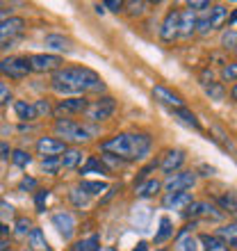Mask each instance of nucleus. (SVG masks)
Returning <instances> with one entry per match:
<instances>
[{
	"instance_id": "obj_30",
	"label": "nucleus",
	"mask_w": 237,
	"mask_h": 251,
	"mask_svg": "<svg viewBox=\"0 0 237 251\" xmlns=\"http://www.w3.org/2000/svg\"><path fill=\"white\" fill-rule=\"evenodd\" d=\"M94 172H100V174H107V167L100 162L96 155H89L85 160V165H80V174L85 176V174H94Z\"/></svg>"
},
{
	"instance_id": "obj_38",
	"label": "nucleus",
	"mask_w": 237,
	"mask_h": 251,
	"mask_svg": "<svg viewBox=\"0 0 237 251\" xmlns=\"http://www.w3.org/2000/svg\"><path fill=\"white\" fill-rule=\"evenodd\" d=\"M69 199H71V203L75 205V208H85V205L89 203V197H87L80 187H73V190L69 192Z\"/></svg>"
},
{
	"instance_id": "obj_42",
	"label": "nucleus",
	"mask_w": 237,
	"mask_h": 251,
	"mask_svg": "<svg viewBox=\"0 0 237 251\" xmlns=\"http://www.w3.org/2000/svg\"><path fill=\"white\" fill-rule=\"evenodd\" d=\"M50 197V190H39L34 194V205H37V212H46V201Z\"/></svg>"
},
{
	"instance_id": "obj_15",
	"label": "nucleus",
	"mask_w": 237,
	"mask_h": 251,
	"mask_svg": "<svg viewBox=\"0 0 237 251\" xmlns=\"http://www.w3.org/2000/svg\"><path fill=\"white\" fill-rule=\"evenodd\" d=\"M178 23H180V12L178 9H169L160 27V37L162 41H173L178 37Z\"/></svg>"
},
{
	"instance_id": "obj_20",
	"label": "nucleus",
	"mask_w": 237,
	"mask_h": 251,
	"mask_svg": "<svg viewBox=\"0 0 237 251\" xmlns=\"http://www.w3.org/2000/svg\"><path fill=\"white\" fill-rule=\"evenodd\" d=\"M226 23H228V9L224 5H212L210 7V32L224 27Z\"/></svg>"
},
{
	"instance_id": "obj_40",
	"label": "nucleus",
	"mask_w": 237,
	"mask_h": 251,
	"mask_svg": "<svg viewBox=\"0 0 237 251\" xmlns=\"http://www.w3.org/2000/svg\"><path fill=\"white\" fill-rule=\"evenodd\" d=\"M41 169L46 174H50V176H57V172L62 169V165H59V155H53V158H44V162H41Z\"/></svg>"
},
{
	"instance_id": "obj_13",
	"label": "nucleus",
	"mask_w": 237,
	"mask_h": 251,
	"mask_svg": "<svg viewBox=\"0 0 237 251\" xmlns=\"http://www.w3.org/2000/svg\"><path fill=\"white\" fill-rule=\"evenodd\" d=\"M34 149H37L41 158H53V155H59V153L66 151V144L57 137H39Z\"/></svg>"
},
{
	"instance_id": "obj_55",
	"label": "nucleus",
	"mask_w": 237,
	"mask_h": 251,
	"mask_svg": "<svg viewBox=\"0 0 237 251\" xmlns=\"http://www.w3.org/2000/svg\"><path fill=\"white\" fill-rule=\"evenodd\" d=\"M98 251H117V249H114V247H100Z\"/></svg>"
},
{
	"instance_id": "obj_22",
	"label": "nucleus",
	"mask_w": 237,
	"mask_h": 251,
	"mask_svg": "<svg viewBox=\"0 0 237 251\" xmlns=\"http://www.w3.org/2000/svg\"><path fill=\"white\" fill-rule=\"evenodd\" d=\"M14 112L21 121H37V112H34V105L27 103V100H14Z\"/></svg>"
},
{
	"instance_id": "obj_35",
	"label": "nucleus",
	"mask_w": 237,
	"mask_h": 251,
	"mask_svg": "<svg viewBox=\"0 0 237 251\" xmlns=\"http://www.w3.org/2000/svg\"><path fill=\"white\" fill-rule=\"evenodd\" d=\"M203 87H205V94H208L212 100H224L226 99V89L221 82H203Z\"/></svg>"
},
{
	"instance_id": "obj_19",
	"label": "nucleus",
	"mask_w": 237,
	"mask_h": 251,
	"mask_svg": "<svg viewBox=\"0 0 237 251\" xmlns=\"http://www.w3.org/2000/svg\"><path fill=\"white\" fill-rule=\"evenodd\" d=\"M160 190H162V183H160L158 178H146L135 185V194H137L139 199H151V197H155Z\"/></svg>"
},
{
	"instance_id": "obj_14",
	"label": "nucleus",
	"mask_w": 237,
	"mask_h": 251,
	"mask_svg": "<svg viewBox=\"0 0 237 251\" xmlns=\"http://www.w3.org/2000/svg\"><path fill=\"white\" fill-rule=\"evenodd\" d=\"M153 99L158 100V103H162V105L171 107V110H176V107H185V100L180 99L176 92H171L169 87H165V85L153 87Z\"/></svg>"
},
{
	"instance_id": "obj_57",
	"label": "nucleus",
	"mask_w": 237,
	"mask_h": 251,
	"mask_svg": "<svg viewBox=\"0 0 237 251\" xmlns=\"http://www.w3.org/2000/svg\"><path fill=\"white\" fill-rule=\"evenodd\" d=\"M0 9H2V2H0Z\"/></svg>"
},
{
	"instance_id": "obj_46",
	"label": "nucleus",
	"mask_w": 237,
	"mask_h": 251,
	"mask_svg": "<svg viewBox=\"0 0 237 251\" xmlns=\"http://www.w3.org/2000/svg\"><path fill=\"white\" fill-rule=\"evenodd\" d=\"M123 7H125L123 0H107V2H103V9H110V12H114V14L123 12Z\"/></svg>"
},
{
	"instance_id": "obj_52",
	"label": "nucleus",
	"mask_w": 237,
	"mask_h": 251,
	"mask_svg": "<svg viewBox=\"0 0 237 251\" xmlns=\"http://www.w3.org/2000/svg\"><path fill=\"white\" fill-rule=\"evenodd\" d=\"M231 99H233V100H237V82H235V87L231 89Z\"/></svg>"
},
{
	"instance_id": "obj_49",
	"label": "nucleus",
	"mask_w": 237,
	"mask_h": 251,
	"mask_svg": "<svg viewBox=\"0 0 237 251\" xmlns=\"http://www.w3.org/2000/svg\"><path fill=\"white\" fill-rule=\"evenodd\" d=\"M198 172H203L201 176H214V172H217V169H214V167H210V165H201V167H198Z\"/></svg>"
},
{
	"instance_id": "obj_10",
	"label": "nucleus",
	"mask_w": 237,
	"mask_h": 251,
	"mask_svg": "<svg viewBox=\"0 0 237 251\" xmlns=\"http://www.w3.org/2000/svg\"><path fill=\"white\" fill-rule=\"evenodd\" d=\"M183 217L185 219H198V217H208V219H219L221 212H217V208L210 203V201H194L191 205H187L183 210Z\"/></svg>"
},
{
	"instance_id": "obj_41",
	"label": "nucleus",
	"mask_w": 237,
	"mask_h": 251,
	"mask_svg": "<svg viewBox=\"0 0 237 251\" xmlns=\"http://www.w3.org/2000/svg\"><path fill=\"white\" fill-rule=\"evenodd\" d=\"M176 251H198L196 249V240L191 238V235L176 238Z\"/></svg>"
},
{
	"instance_id": "obj_54",
	"label": "nucleus",
	"mask_w": 237,
	"mask_h": 251,
	"mask_svg": "<svg viewBox=\"0 0 237 251\" xmlns=\"http://www.w3.org/2000/svg\"><path fill=\"white\" fill-rule=\"evenodd\" d=\"M0 251H7V242H5V240H0Z\"/></svg>"
},
{
	"instance_id": "obj_7",
	"label": "nucleus",
	"mask_w": 237,
	"mask_h": 251,
	"mask_svg": "<svg viewBox=\"0 0 237 251\" xmlns=\"http://www.w3.org/2000/svg\"><path fill=\"white\" fill-rule=\"evenodd\" d=\"M27 62H30V69L37 73H46V71H57V69H62V64H64V60L59 57V55H46V53H37V55H30L27 57Z\"/></svg>"
},
{
	"instance_id": "obj_50",
	"label": "nucleus",
	"mask_w": 237,
	"mask_h": 251,
	"mask_svg": "<svg viewBox=\"0 0 237 251\" xmlns=\"http://www.w3.org/2000/svg\"><path fill=\"white\" fill-rule=\"evenodd\" d=\"M235 23H237V9L228 14V25H235Z\"/></svg>"
},
{
	"instance_id": "obj_31",
	"label": "nucleus",
	"mask_w": 237,
	"mask_h": 251,
	"mask_svg": "<svg viewBox=\"0 0 237 251\" xmlns=\"http://www.w3.org/2000/svg\"><path fill=\"white\" fill-rule=\"evenodd\" d=\"M217 235L221 240H226V242H228V247H237V222L221 226V228L217 231Z\"/></svg>"
},
{
	"instance_id": "obj_18",
	"label": "nucleus",
	"mask_w": 237,
	"mask_h": 251,
	"mask_svg": "<svg viewBox=\"0 0 237 251\" xmlns=\"http://www.w3.org/2000/svg\"><path fill=\"white\" fill-rule=\"evenodd\" d=\"M44 44H46V48L55 50V53H71L73 50V41L69 39V37H64V34H57V32L46 34Z\"/></svg>"
},
{
	"instance_id": "obj_56",
	"label": "nucleus",
	"mask_w": 237,
	"mask_h": 251,
	"mask_svg": "<svg viewBox=\"0 0 237 251\" xmlns=\"http://www.w3.org/2000/svg\"><path fill=\"white\" fill-rule=\"evenodd\" d=\"M23 251H32V249H30V247H27V249H23Z\"/></svg>"
},
{
	"instance_id": "obj_29",
	"label": "nucleus",
	"mask_w": 237,
	"mask_h": 251,
	"mask_svg": "<svg viewBox=\"0 0 237 251\" xmlns=\"http://www.w3.org/2000/svg\"><path fill=\"white\" fill-rule=\"evenodd\" d=\"M80 190L85 192L87 197H98L107 190V185L103 180H80Z\"/></svg>"
},
{
	"instance_id": "obj_43",
	"label": "nucleus",
	"mask_w": 237,
	"mask_h": 251,
	"mask_svg": "<svg viewBox=\"0 0 237 251\" xmlns=\"http://www.w3.org/2000/svg\"><path fill=\"white\" fill-rule=\"evenodd\" d=\"M9 100H12V89H9V85H7L5 80L0 78V105H5Z\"/></svg>"
},
{
	"instance_id": "obj_32",
	"label": "nucleus",
	"mask_w": 237,
	"mask_h": 251,
	"mask_svg": "<svg viewBox=\"0 0 237 251\" xmlns=\"http://www.w3.org/2000/svg\"><path fill=\"white\" fill-rule=\"evenodd\" d=\"M32 219L30 217H16L14 219V235L16 238H25V235H30V231H32Z\"/></svg>"
},
{
	"instance_id": "obj_53",
	"label": "nucleus",
	"mask_w": 237,
	"mask_h": 251,
	"mask_svg": "<svg viewBox=\"0 0 237 251\" xmlns=\"http://www.w3.org/2000/svg\"><path fill=\"white\" fill-rule=\"evenodd\" d=\"M7 19V9H0V23Z\"/></svg>"
},
{
	"instance_id": "obj_1",
	"label": "nucleus",
	"mask_w": 237,
	"mask_h": 251,
	"mask_svg": "<svg viewBox=\"0 0 237 251\" xmlns=\"http://www.w3.org/2000/svg\"><path fill=\"white\" fill-rule=\"evenodd\" d=\"M53 92L62 96H85L87 92H103L105 85L96 71L87 66H62L50 75Z\"/></svg>"
},
{
	"instance_id": "obj_58",
	"label": "nucleus",
	"mask_w": 237,
	"mask_h": 251,
	"mask_svg": "<svg viewBox=\"0 0 237 251\" xmlns=\"http://www.w3.org/2000/svg\"><path fill=\"white\" fill-rule=\"evenodd\" d=\"M158 251H162V249H158Z\"/></svg>"
},
{
	"instance_id": "obj_44",
	"label": "nucleus",
	"mask_w": 237,
	"mask_h": 251,
	"mask_svg": "<svg viewBox=\"0 0 237 251\" xmlns=\"http://www.w3.org/2000/svg\"><path fill=\"white\" fill-rule=\"evenodd\" d=\"M210 2L208 0H194V2H187V9H191V12L196 14V12H208L210 9Z\"/></svg>"
},
{
	"instance_id": "obj_23",
	"label": "nucleus",
	"mask_w": 237,
	"mask_h": 251,
	"mask_svg": "<svg viewBox=\"0 0 237 251\" xmlns=\"http://www.w3.org/2000/svg\"><path fill=\"white\" fill-rule=\"evenodd\" d=\"M27 240H30V249L32 251H50V245H48V240H46V233L41 231V228H37V226L30 231Z\"/></svg>"
},
{
	"instance_id": "obj_9",
	"label": "nucleus",
	"mask_w": 237,
	"mask_h": 251,
	"mask_svg": "<svg viewBox=\"0 0 237 251\" xmlns=\"http://www.w3.org/2000/svg\"><path fill=\"white\" fill-rule=\"evenodd\" d=\"M196 185V174L194 172H176L165 180L166 192H187Z\"/></svg>"
},
{
	"instance_id": "obj_34",
	"label": "nucleus",
	"mask_w": 237,
	"mask_h": 251,
	"mask_svg": "<svg viewBox=\"0 0 237 251\" xmlns=\"http://www.w3.org/2000/svg\"><path fill=\"white\" fill-rule=\"evenodd\" d=\"M9 160H12L14 167H19V169H25V167L32 162V155H30L27 151H23V149H14V151H12V158H9Z\"/></svg>"
},
{
	"instance_id": "obj_27",
	"label": "nucleus",
	"mask_w": 237,
	"mask_h": 251,
	"mask_svg": "<svg viewBox=\"0 0 237 251\" xmlns=\"http://www.w3.org/2000/svg\"><path fill=\"white\" fill-rule=\"evenodd\" d=\"M173 235V224H171V219L169 217H162L160 219V228L158 233H155V238H153V242L155 245H162V242H166V240Z\"/></svg>"
},
{
	"instance_id": "obj_21",
	"label": "nucleus",
	"mask_w": 237,
	"mask_h": 251,
	"mask_svg": "<svg viewBox=\"0 0 237 251\" xmlns=\"http://www.w3.org/2000/svg\"><path fill=\"white\" fill-rule=\"evenodd\" d=\"M59 165H62V169H73V167L82 165V151L75 149V146H71V149L66 146L64 155L59 158Z\"/></svg>"
},
{
	"instance_id": "obj_2",
	"label": "nucleus",
	"mask_w": 237,
	"mask_h": 251,
	"mask_svg": "<svg viewBox=\"0 0 237 251\" xmlns=\"http://www.w3.org/2000/svg\"><path fill=\"white\" fill-rule=\"evenodd\" d=\"M100 151L118 160H142L151 151V137L146 132H118L100 142Z\"/></svg>"
},
{
	"instance_id": "obj_36",
	"label": "nucleus",
	"mask_w": 237,
	"mask_h": 251,
	"mask_svg": "<svg viewBox=\"0 0 237 251\" xmlns=\"http://www.w3.org/2000/svg\"><path fill=\"white\" fill-rule=\"evenodd\" d=\"M221 46H224L226 50H233V53H237V30L228 27V30L221 34Z\"/></svg>"
},
{
	"instance_id": "obj_4",
	"label": "nucleus",
	"mask_w": 237,
	"mask_h": 251,
	"mask_svg": "<svg viewBox=\"0 0 237 251\" xmlns=\"http://www.w3.org/2000/svg\"><path fill=\"white\" fill-rule=\"evenodd\" d=\"M32 73L30 69V62L27 57H16V55H9V57H0V75L12 80H23Z\"/></svg>"
},
{
	"instance_id": "obj_3",
	"label": "nucleus",
	"mask_w": 237,
	"mask_h": 251,
	"mask_svg": "<svg viewBox=\"0 0 237 251\" xmlns=\"http://www.w3.org/2000/svg\"><path fill=\"white\" fill-rule=\"evenodd\" d=\"M55 132H57L59 137H64L62 142H71V144H80V142H87V139H92L96 135L94 128L89 126L80 124V121H73V119H57L55 121Z\"/></svg>"
},
{
	"instance_id": "obj_33",
	"label": "nucleus",
	"mask_w": 237,
	"mask_h": 251,
	"mask_svg": "<svg viewBox=\"0 0 237 251\" xmlns=\"http://www.w3.org/2000/svg\"><path fill=\"white\" fill-rule=\"evenodd\" d=\"M217 203H219L221 210L237 215V192H228V194H224V197H219Z\"/></svg>"
},
{
	"instance_id": "obj_37",
	"label": "nucleus",
	"mask_w": 237,
	"mask_h": 251,
	"mask_svg": "<svg viewBox=\"0 0 237 251\" xmlns=\"http://www.w3.org/2000/svg\"><path fill=\"white\" fill-rule=\"evenodd\" d=\"M34 105V112H37V119H44V117H50L53 114V105L48 99H39L32 103Z\"/></svg>"
},
{
	"instance_id": "obj_28",
	"label": "nucleus",
	"mask_w": 237,
	"mask_h": 251,
	"mask_svg": "<svg viewBox=\"0 0 237 251\" xmlns=\"http://www.w3.org/2000/svg\"><path fill=\"white\" fill-rule=\"evenodd\" d=\"M100 249V235H89V238L78 240L75 245L71 247V251H98Z\"/></svg>"
},
{
	"instance_id": "obj_45",
	"label": "nucleus",
	"mask_w": 237,
	"mask_h": 251,
	"mask_svg": "<svg viewBox=\"0 0 237 251\" xmlns=\"http://www.w3.org/2000/svg\"><path fill=\"white\" fill-rule=\"evenodd\" d=\"M128 9H130V16H142V14L146 12V7H148V2H142V0H139V2H128Z\"/></svg>"
},
{
	"instance_id": "obj_12",
	"label": "nucleus",
	"mask_w": 237,
	"mask_h": 251,
	"mask_svg": "<svg viewBox=\"0 0 237 251\" xmlns=\"http://www.w3.org/2000/svg\"><path fill=\"white\" fill-rule=\"evenodd\" d=\"M194 203V197H191V192H165V197H162V208L166 210H180L183 212L187 205Z\"/></svg>"
},
{
	"instance_id": "obj_51",
	"label": "nucleus",
	"mask_w": 237,
	"mask_h": 251,
	"mask_svg": "<svg viewBox=\"0 0 237 251\" xmlns=\"http://www.w3.org/2000/svg\"><path fill=\"white\" fill-rule=\"evenodd\" d=\"M132 251H148V245H146V242H137V247Z\"/></svg>"
},
{
	"instance_id": "obj_17",
	"label": "nucleus",
	"mask_w": 237,
	"mask_h": 251,
	"mask_svg": "<svg viewBox=\"0 0 237 251\" xmlns=\"http://www.w3.org/2000/svg\"><path fill=\"white\" fill-rule=\"evenodd\" d=\"M194 32H196V14L191 9H183L180 12V23H178V37L190 39Z\"/></svg>"
},
{
	"instance_id": "obj_25",
	"label": "nucleus",
	"mask_w": 237,
	"mask_h": 251,
	"mask_svg": "<svg viewBox=\"0 0 237 251\" xmlns=\"http://www.w3.org/2000/svg\"><path fill=\"white\" fill-rule=\"evenodd\" d=\"M173 117L176 119H180L185 126H190V128H194V130H201V121L196 119V114L190 112L187 107H176V110H171Z\"/></svg>"
},
{
	"instance_id": "obj_5",
	"label": "nucleus",
	"mask_w": 237,
	"mask_h": 251,
	"mask_svg": "<svg viewBox=\"0 0 237 251\" xmlns=\"http://www.w3.org/2000/svg\"><path fill=\"white\" fill-rule=\"evenodd\" d=\"M117 110V100L112 96H100V99L92 100L85 110V117L94 124H100V121H107Z\"/></svg>"
},
{
	"instance_id": "obj_26",
	"label": "nucleus",
	"mask_w": 237,
	"mask_h": 251,
	"mask_svg": "<svg viewBox=\"0 0 237 251\" xmlns=\"http://www.w3.org/2000/svg\"><path fill=\"white\" fill-rule=\"evenodd\" d=\"M14 205L0 201V233H9V222H14Z\"/></svg>"
},
{
	"instance_id": "obj_48",
	"label": "nucleus",
	"mask_w": 237,
	"mask_h": 251,
	"mask_svg": "<svg viewBox=\"0 0 237 251\" xmlns=\"http://www.w3.org/2000/svg\"><path fill=\"white\" fill-rule=\"evenodd\" d=\"M0 158L7 160V158H12V149L5 144V142H0Z\"/></svg>"
},
{
	"instance_id": "obj_6",
	"label": "nucleus",
	"mask_w": 237,
	"mask_h": 251,
	"mask_svg": "<svg viewBox=\"0 0 237 251\" xmlns=\"http://www.w3.org/2000/svg\"><path fill=\"white\" fill-rule=\"evenodd\" d=\"M25 30V19L23 16H9L0 23V48H7L9 44L19 39Z\"/></svg>"
},
{
	"instance_id": "obj_59",
	"label": "nucleus",
	"mask_w": 237,
	"mask_h": 251,
	"mask_svg": "<svg viewBox=\"0 0 237 251\" xmlns=\"http://www.w3.org/2000/svg\"><path fill=\"white\" fill-rule=\"evenodd\" d=\"M7 251H9V249H7Z\"/></svg>"
},
{
	"instance_id": "obj_24",
	"label": "nucleus",
	"mask_w": 237,
	"mask_h": 251,
	"mask_svg": "<svg viewBox=\"0 0 237 251\" xmlns=\"http://www.w3.org/2000/svg\"><path fill=\"white\" fill-rule=\"evenodd\" d=\"M201 245H203L205 251H231L226 240H221L219 235H208V233L201 235Z\"/></svg>"
},
{
	"instance_id": "obj_47",
	"label": "nucleus",
	"mask_w": 237,
	"mask_h": 251,
	"mask_svg": "<svg viewBox=\"0 0 237 251\" xmlns=\"http://www.w3.org/2000/svg\"><path fill=\"white\" fill-rule=\"evenodd\" d=\"M34 187H37V180H34L32 176H25V178H23V180L19 183V190H21V192H25V190H34Z\"/></svg>"
},
{
	"instance_id": "obj_11",
	"label": "nucleus",
	"mask_w": 237,
	"mask_h": 251,
	"mask_svg": "<svg viewBox=\"0 0 237 251\" xmlns=\"http://www.w3.org/2000/svg\"><path fill=\"white\" fill-rule=\"evenodd\" d=\"M50 222H53V226L57 228V233L64 240H71L73 238V233H75V217H73L69 210L55 212L53 217H50Z\"/></svg>"
},
{
	"instance_id": "obj_39",
	"label": "nucleus",
	"mask_w": 237,
	"mask_h": 251,
	"mask_svg": "<svg viewBox=\"0 0 237 251\" xmlns=\"http://www.w3.org/2000/svg\"><path fill=\"white\" fill-rule=\"evenodd\" d=\"M221 80L224 82H237V62H226L221 66Z\"/></svg>"
},
{
	"instance_id": "obj_8",
	"label": "nucleus",
	"mask_w": 237,
	"mask_h": 251,
	"mask_svg": "<svg viewBox=\"0 0 237 251\" xmlns=\"http://www.w3.org/2000/svg\"><path fill=\"white\" fill-rule=\"evenodd\" d=\"M89 105V100L85 96H69V99L59 100L57 105L53 107V114H59L62 119H66L69 114H82Z\"/></svg>"
},
{
	"instance_id": "obj_16",
	"label": "nucleus",
	"mask_w": 237,
	"mask_h": 251,
	"mask_svg": "<svg viewBox=\"0 0 237 251\" xmlns=\"http://www.w3.org/2000/svg\"><path fill=\"white\" fill-rule=\"evenodd\" d=\"M183 165H185V151H180V149H171V151L165 153V158H162V162H160V169L171 176V174H176Z\"/></svg>"
}]
</instances>
